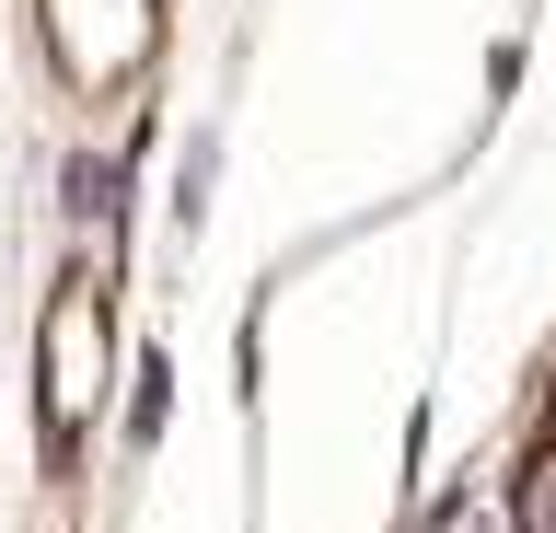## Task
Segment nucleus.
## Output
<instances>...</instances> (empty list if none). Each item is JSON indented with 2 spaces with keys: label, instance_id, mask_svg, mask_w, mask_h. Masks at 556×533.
<instances>
[{
  "label": "nucleus",
  "instance_id": "f257e3e1",
  "mask_svg": "<svg viewBox=\"0 0 556 533\" xmlns=\"http://www.w3.org/2000/svg\"><path fill=\"white\" fill-rule=\"evenodd\" d=\"M93 406H104V302L59 290V314H47V418L81 429Z\"/></svg>",
  "mask_w": 556,
  "mask_h": 533
}]
</instances>
